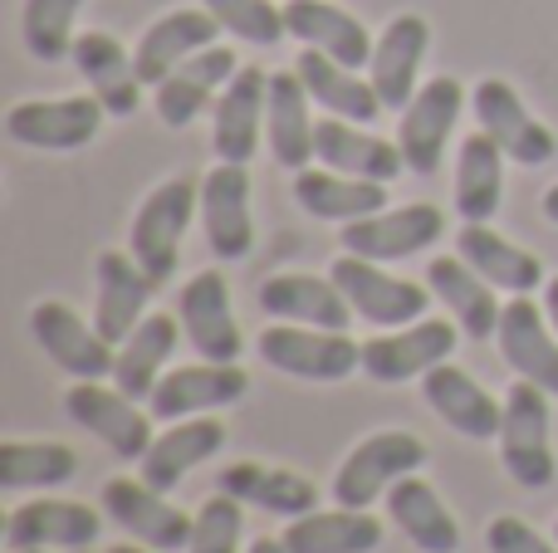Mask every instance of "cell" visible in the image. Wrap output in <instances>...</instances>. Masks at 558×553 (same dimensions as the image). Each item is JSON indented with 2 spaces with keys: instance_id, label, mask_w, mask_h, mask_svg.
<instances>
[{
  "instance_id": "obj_1",
  "label": "cell",
  "mask_w": 558,
  "mask_h": 553,
  "mask_svg": "<svg viewBox=\"0 0 558 553\" xmlns=\"http://www.w3.org/2000/svg\"><path fill=\"white\" fill-rule=\"evenodd\" d=\"M192 216H202V182H192V176H167V182H157L153 192L143 196V206H137L133 231H128V250H133L137 265L157 280V290L177 274Z\"/></svg>"
},
{
  "instance_id": "obj_2",
  "label": "cell",
  "mask_w": 558,
  "mask_h": 553,
  "mask_svg": "<svg viewBox=\"0 0 558 553\" xmlns=\"http://www.w3.org/2000/svg\"><path fill=\"white\" fill-rule=\"evenodd\" d=\"M500 466L520 490H549L558 476L554 460V417H549V392L534 382H510L505 392V417H500Z\"/></svg>"
},
{
  "instance_id": "obj_3",
  "label": "cell",
  "mask_w": 558,
  "mask_h": 553,
  "mask_svg": "<svg viewBox=\"0 0 558 553\" xmlns=\"http://www.w3.org/2000/svg\"><path fill=\"white\" fill-rule=\"evenodd\" d=\"M426 466V441L416 431H373L343 456L333 476V500L348 509H367L373 500H387V490L402 476H416Z\"/></svg>"
},
{
  "instance_id": "obj_4",
  "label": "cell",
  "mask_w": 558,
  "mask_h": 553,
  "mask_svg": "<svg viewBox=\"0 0 558 553\" xmlns=\"http://www.w3.org/2000/svg\"><path fill=\"white\" fill-rule=\"evenodd\" d=\"M255 353L265 368L304 382H343L363 372V343L333 329H304V323H270L255 339Z\"/></svg>"
},
{
  "instance_id": "obj_5",
  "label": "cell",
  "mask_w": 558,
  "mask_h": 553,
  "mask_svg": "<svg viewBox=\"0 0 558 553\" xmlns=\"http://www.w3.org/2000/svg\"><path fill=\"white\" fill-rule=\"evenodd\" d=\"M328 274L343 290V299L353 304L357 319H367L373 329H402V323L426 319V309L436 299L426 284L402 280V274L383 270L377 260H363V255H348V250L328 265Z\"/></svg>"
},
{
  "instance_id": "obj_6",
  "label": "cell",
  "mask_w": 558,
  "mask_h": 553,
  "mask_svg": "<svg viewBox=\"0 0 558 553\" xmlns=\"http://www.w3.org/2000/svg\"><path fill=\"white\" fill-rule=\"evenodd\" d=\"M456 343H461V323L456 319H416L402 329H377V339L363 343V372L373 382H422L436 362H451Z\"/></svg>"
},
{
  "instance_id": "obj_7",
  "label": "cell",
  "mask_w": 558,
  "mask_h": 553,
  "mask_svg": "<svg viewBox=\"0 0 558 553\" xmlns=\"http://www.w3.org/2000/svg\"><path fill=\"white\" fill-rule=\"evenodd\" d=\"M461 108H465V84L451 74L426 78L412 103L402 108V118H397V147H402L412 176H436L446 143H451L456 123H461Z\"/></svg>"
},
{
  "instance_id": "obj_8",
  "label": "cell",
  "mask_w": 558,
  "mask_h": 553,
  "mask_svg": "<svg viewBox=\"0 0 558 553\" xmlns=\"http://www.w3.org/2000/svg\"><path fill=\"white\" fill-rule=\"evenodd\" d=\"M108 108L94 94H69V98H20L5 113L10 143L35 147V152H78L98 137Z\"/></svg>"
},
{
  "instance_id": "obj_9",
  "label": "cell",
  "mask_w": 558,
  "mask_h": 553,
  "mask_svg": "<svg viewBox=\"0 0 558 553\" xmlns=\"http://www.w3.org/2000/svg\"><path fill=\"white\" fill-rule=\"evenodd\" d=\"M441 235H446L441 206L412 201V206H387V211L363 216V221H348L338 231V245L348 255H363V260L397 265V260H412V255H426Z\"/></svg>"
},
{
  "instance_id": "obj_10",
  "label": "cell",
  "mask_w": 558,
  "mask_h": 553,
  "mask_svg": "<svg viewBox=\"0 0 558 553\" xmlns=\"http://www.w3.org/2000/svg\"><path fill=\"white\" fill-rule=\"evenodd\" d=\"M29 333L45 348V358L54 362L59 372H69L74 382H104L113 378V358L118 348L98 333V323L78 319L64 299H39L29 309Z\"/></svg>"
},
{
  "instance_id": "obj_11",
  "label": "cell",
  "mask_w": 558,
  "mask_h": 553,
  "mask_svg": "<svg viewBox=\"0 0 558 553\" xmlns=\"http://www.w3.org/2000/svg\"><path fill=\"white\" fill-rule=\"evenodd\" d=\"M471 113H475V123H481V133H490L510 162L544 167L558 152L554 127L539 123V118L524 108L520 88H514L510 78H481V84L471 88Z\"/></svg>"
},
{
  "instance_id": "obj_12",
  "label": "cell",
  "mask_w": 558,
  "mask_h": 553,
  "mask_svg": "<svg viewBox=\"0 0 558 553\" xmlns=\"http://www.w3.org/2000/svg\"><path fill=\"white\" fill-rule=\"evenodd\" d=\"M98 500H104V515L113 519L118 529H128L133 539H143L147 549H157V553H177V549L192 544L196 519L186 515V509H177L172 500L162 495V490L147 486L143 476H137V480H128V476L104 480Z\"/></svg>"
},
{
  "instance_id": "obj_13",
  "label": "cell",
  "mask_w": 558,
  "mask_h": 553,
  "mask_svg": "<svg viewBox=\"0 0 558 553\" xmlns=\"http://www.w3.org/2000/svg\"><path fill=\"white\" fill-rule=\"evenodd\" d=\"M177 319H182V333L192 339V348L206 362H241L245 339H241V319H235V304H231V284H226L221 270H202L182 284Z\"/></svg>"
},
{
  "instance_id": "obj_14",
  "label": "cell",
  "mask_w": 558,
  "mask_h": 553,
  "mask_svg": "<svg viewBox=\"0 0 558 553\" xmlns=\"http://www.w3.org/2000/svg\"><path fill=\"white\" fill-rule=\"evenodd\" d=\"M426 49H432V25H426V15H416V10H402V15H392L377 29L373 59H367V78H373L387 113H402L416 98Z\"/></svg>"
},
{
  "instance_id": "obj_15",
  "label": "cell",
  "mask_w": 558,
  "mask_h": 553,
  "mask_svg": "<svg viewBox=\"0 0 558 553\" xmlns=\"http://www.w3.org/2000/svg\"><path fill=\"white\" fill-rule=\"evenodd\" d=\"M202 231L216 260H245L255 250L251 167L245 162H216L202 176Z\"/></svg>"
},
{
  "instance_id": "obj_16",
  "label": "cell",
  "mask_w": 558,
  "mask_h": 553,
  "mask_svg": "<svg viewBox=\"0 0 558 553\" xmlns=\"http://www.w3.org/2000/svg\"><path fill=\"white\" fill-rule=\"evenodd\" d=\"M251 392V378H245L241 362H192V368H172L162 372L157 392L147 397V411L153 421H182V417H211L221 407H235V402Z\"/></svg>"
},
{
  "instance_id": "obj_17",
  "label": "cell",
  "mask_w": 558,
  "mask_h": 553,
  "mask_svg": "<svg viewBox=\"0 0 558 553\" xmlns=\"http://www.w3.org/2000/svg\"><path fill=\"white\" fill-rule=\"evenodd\" d=\"M64 411L69 421L98 437L118 460H143L147 446H153V421L137 407L133 397H123L118 388H104V382H74L64 392Z\"/></svg>"
},
{
  "instance_id": "obj_18",
  "label": "cell",
  "mask_w": 558,
  "mask_h": 553,
  "mask_svg": "<svg viewBox=\"0 0 558 553\" xmlns=\"http://www.w3.org/2000/svg\"><path fill=\"white\" fill-rule=\"evenodd\" d=\"M495 343H500V358L514 378L558 397V333L549 314H544V304H534L530 294H510V304L500 314V329H495Z\"/></svg>"
},
{
  "instance_id": "obj_19",
  "label": "cell",
  "mask_w": 558,
  "mask_h": 553,
  "mask_svg": "<svg viewBox=\"0 0 558 553\" xmlns=\"http://www.w3.org/2000/svg\"><path fill=\"white\" fill-rule=\"evenodd\" d=\"M265 108H270V74L255 64H241V74L221 88L211 108V147L221 162H245L265 143Z\"/></svg>"
},
{
  "instance_id": "obj_20",
  "label": "cell",
  "mask_w": 558,
  "mask_h": 553,
  "mask_svg": "<svg viewBox=\"0 0 558 553\" xmlns=\"http://www.w3.org/2000/svg\"><path fill=\"white\" fill-rule=\"evenodd\" d=\"M94 284H98L94 323H98V333H104V339L118 348V343H123L128 333L147 319V299H153L157 280L143 270V265H137L133 250H98Z\"/></svg>"
},
{
  "instance_id": "obj_21",
  "label": "cell",
  "mask_w": 558,
  "mask_h": 553,
  "mask_svg": "<svg viewBox=\"0 0 558 553\" xmlns=\"http://www.w3.org/2000/svg\"><path fill=\"white\" fill-rule=\"evenodd\" d=\"M422 397L456 437L465 441H495L500 437V417H505V397L485 392L481 382L471 378L456 362H436L432 372L422 378Z\"/></svg>"
},
{
  "instance_id": "obj_22",
  "label": "cell",
  "mask_w": 558,
  "mask_h": 553,
  "mask_svg": "<svg viewBox=\"0 0 558 553\" xmlns=\"http://www.w3.org/2000/svg\"><path fill=\"white\" fill-rule=\"evenodd\" d=\"M241 74L235 64V49L226 45H206L202 54H192L186 64H177L172 74L157 84V118L167 127H192L206 108H216L221 88Z\"/></svg>"
},
{
  "instance_id": "obj_23",
  "label": "cell",
  "mask_w": 558,
  "mask_h": 553,
  "mask_svg": "<svg viewBox=\"0 0 558 553\" xmlns=\"http://www.w3.org/2000/svg\"><path fill=\"white\" fill-rule=\"evenodd\" d=\"M221 25L206 5H182V10H167L157 15L153 25L143 29V39L133 45V59H137V78L147 88H157L177 64H186L192 54H202L206 45H216Z\"/></svg>"
},
{
  "instance_id": "obj_24",
  "label": "cell",
  "mask_w": 558,
  "mask_h": 553,
  "mask_svg": "<svg viewBox=\"0 0 558 553\" xmlns=\"http://www.w3.org/2000/svg\"><path fill=\"white\" fill-rule=\"evenodd\" d=\"M104 534V515L84 500H25L5 515L10 549H88Z\"/></svg>"
},
{
  "instance_id": "obj_25",
  "label": "cell",
  "mask_w": 558,
  "mask_h": 553,
  "mask_svg": "<svg viewBox=\"0 0 558 553\" xmlns=\"http://www.w3.org/2000/svg\"><path fill=\"white\" fill-rule=\"evenodd\" d=\"M74 69L84 74L88 94L108 108V118H133L143 108V78H137L133 49H123L108 29H84L74 39Z\"/></svg>"
},
{
  "instance_id": "obj_26",
  "label": "cell",
  "mask_w": 558,
  "mask_h": 553,
  "mask_svg": "<svg viewBox=\"0 0 558 553\" xmlns=\"http://www.w3.org/2000/svg\"><path fill=\"white\" fill-rule=\"evenodd\" d=\"M314 162L333 167V172H348V176H363V182H383V186L407 172L402 147L367 133L363 123H348V118H333V113L318 118Z\"/></svg>"
},
{
  "instance_id": "obj_27",
  "label": "cell",
  "mask_w": 558,
  "mask_h": 553,
  "mask_svg": "<svg viewBox=\"0 0 558 553\" xmlns=\"http://www.w3.org/2000/svg\"><path fill=\"white\" fill-rule=\"evenodd\" d=\"M284 25L289 39L318 49V54L338 59L348 69H367L377 35L353 15V10L333 5V0H284Z\"/></svg>"
},
{
  "instance_id": "obj_28",
  "label": "cell",
  "mask_w": 558,
  "mask_h": 553,
  "mask_svg": "<svg viewBox=\"0 0 558 553\" xmlns=\"http://www.w3.org/2000/svg\"><path fill=\"white\" fill-rule=\"evenodd\" d=\"M260 309L270 323H304V329L348 333L353 304L333 284V274H270L260 284Z\"/></svg>"
},
{
  "instance_id": "obj_29",
  "label": "cell",
  "mask_w": 558,
  "mask_h": 553,
  "mask_svg": "<svg viewBox=\"0 0 558 553\" xmlns=\"http://www.w3.org/2000/svg\"><path fill=\"white\" fill-rule=\"evenodd\" d=\"M426 290L446 304V314L461 323V333H471L475 343L495 339L500 314H505L500 290H495L485 274H475L461 255H432V265H426Z\"/></svg>"
},
{
  "instance_id": "obj_30",
  "label": "cell",
  "mask_w": 558,
  "mask_h": 553,
  "mask_svg": "<svg viewBox=\"0 0 558 553\" xmlns=\"http://www.w3.org/2000/svg\"><path fill=\"white\" fill-rule=\"evenodd\" d=\"M221 446H226V421H216V417H182V421H172L167 431H157L153 446H147V456L137 460V470H143V480L153 490L172 495V490L182 486V480L192 476L202 460H211Z\"/></svg>"
},
{
  "instance_id": "obj_31",
  "label": "cell",
  "mask_w": 558,
  "mask_h": 553,
  "mask_svg": "<svg viewBox=\"0 0 558 553\" xmlns=\"http://www.w3.org/2000/svg\"><path fill=\"white\" fill-rule=\"evenodd\" d=\"M456 255L475 274H485L500 294H534L549 284V270H544L539 255L505 241L500 231H490V221H465L461 235H456Z\"/></svg>"
},
{
  "instance_id": "obj_32",
  "label": "cell",
  "mask_w": 558,
  "mask_h": 553,
  "mask_svg": "<svg viewBox=\"0 0 558 553\" xmlns=\"http://www.w3.org/2000/svg\"><path fill=\"white\" fill-rule=\"evenodd\" d=\"M314 98H308L299 69H279L270 74V108H265V143H270L275 162L289 172H304L314 162Z\"/></svg>"
},
{
  "instance_id": "obj_33",
  "label": "cell",
  "mask_w": 558,
  "mask_h": 553,
  "mask_svg": "<svg viewBox=\"0 0 558 553\" xmlns=\"http://www.w3.org/2000/svg\"><path fill=\"white\" fill-rule=\"evenodd\" d=\"M216 490L235 495L241 505H255L265 515H279V519H299L308 509H318V486L304 480L299 470H279V466H265V460H235L216 476Z\"/></svg>"
},
{
  "instance_id": "obj_34",
  "label": "cell",
  "mask_w": 558,
  "mask_h": 553,
  "mask_svg": "<svg viewBox=\"0 0 558 553\" xmlns=\"http://www.w3.org/2000/svg\"><path fill=\"white\" fill-rule=\"evenodd\" d=\"M294 69H299V78H304L308 98H314L324 113L348 118V123H363V127L377 123V118L387 113L383 98H377V88H373V78H363L357 69H348V64H338V59L318 54V49H308V45L299 49Z\"/></svg>"
},
{
  "instance_id": "obj_35",
  "label": "cell",
  "mask_w": 558,
  "mask_h": 553,
  "mask_svg": "<svg viewBox=\"0 0 558 553\" xmlns=\"http://www.w3.org/2000/svg\"><path fill=\"white\" fill-rule=\"evenodd\" d=\"M294 201H299V211L314 216V221L348 225V221L387 211V186L333 172V167H304V172H294Z\"/></svg>"
},
{
  "instance_id": "obj_36",
  "label": "cell",
  "mask_w": 558,
  "mask_h": 553,
  "mask_svg": "<svg viewBox=\"0 0 558 553\" xmlns=\"http://www.w3.org/2000/svg\"><path fill=\"white\" fill-rule=\"evenodd\" d=\"M177 339H182V319L177 314H147L123 343H118V358H113V382L123 397L147 402L162 382V368L172 358Z\"/></svg>"
},
{
  "instance_id": "obj_37",
  "label": "cell",
  "mask_w": 558,
  "mask_h": 553,
  "mask_svg": "<svg viewBox=\"0 0 558 553\" xmlns=\"http://www.w3.org/2000/svg\"><path fill=\"white\" fill-rule=\"evenodd\" d=\"M387 519L402 529V539H412V549L422 553H456L461 549V525L446 509V500L426 486L422 476H402L387 490Z\"/></svg>"
},
{
  "instance_id": "obj_38",
  "label": "cell",
  "mask_w": 558,
  "mask_h": 553,
  "mask_svg": "<svg viewBox=\"0 0 558 553\" xmlns=\"http://www.w3.org/2000/svg\"><path fill=\"white\" fill-rule=\"evenodd\" d=\"M284 549L289 553H373L383 549V519L367 509H308V515L284 525Z\"/></svg>"
},
{
  "instance_id": "obj_39",
  "label": "cell",
  "mask_w": 558,
  "mask_h": 553,
  "mask_svg": "<svg viewBox=\"0 0 558 553\" xmlns=\"http://www.w3.org/2000/svg\"><path fill=\"white\" fill-rule=\"evenodd\" d=\"M505 201V152L490 133H471L456 152V211L461 221H495Z\"/></svg>"
},
{
  "instance_id": "obj_40",
  "label": "cell",
  "mask_w": 558,
  "mask_h": 553,
  "mask_svg": "<svg viewBox=\"0 0 558 553\" xmlns=\"http://www.w3.org/2000/svg\"><path fill=\"white\" fill-rule=\"evenodd\" d=\"M78 476V451L64 441H0V490H59Z\"/></svg>"
},
{
  "instance_id": "obj_41",
  "label": "cell",
  "mask_w": 558,
  "mask_h": 553,
  "mask_svg": "<svg viewBox=\"0 0 558 553\" xmlns=\"http://www.w3.org/2000/svg\"><path fill=\"white\" fill-rule=\"evenodd\" d=\"M78 10H84V0H25V10H20V39H25L29 59L59 64V59L74 54Z\"/></svg>"
},
{
  "instance_id": "obj_42",
  "label": "cell",
  "mask_w": 558,
  "mask_h": 553,
  "mask_svg": "<svg viewBox=\"0 0 558 553\" xmlns=\"http://www.w3.org/2000/svg\"><path fill=\"white\" fill-rule=\"evenodd\" d=\"M202 5L211 10L226 35L245 39V45H279L289 35L284 5H275V0H202Z\"/></svg>"
},
{
  "instance_id": "obj_43",
  "label": "cell",
  "mask_w": 558,
  "mask_h": 553,
  "mask_svg": "<svg viewBox=\"0 0 558 553\" xmlns=\"http://www.w3.org/2000/svg\"><path fill=\"white\" fill-rule=\"evenodd\" d=\"M245 505L226 490H216V500H206L196 509V529L186 553H245Z\"/></svg>"
},
{
  "instance_id": "obj_44",
  "label": "cell",
  "mask_w": 558,
  "mask_h": 553,
  "mask_svg": "<svg viewBox=\"0 0 558 553\" xmlns=\"http://www.w3.org/2000/svg\"><path fill=\"white\" fill-rule=\"evenodd\" d=\"M485 544H490V553H558V539H544L520 515H495L485 525Z\"/></svg>"
},
{
  "instance_id": "obj_45",
  "label": "cell",
  "mask_w": 558,
  "mask_h": 553,
  "mask_svg": "<svg viewBox=\"0 0 558 553\" xmlns=\"http://www.w3.org/2000/svg\"><path fill=\"white\" fill-rule=\"evenodd\" d=\"M544 314H549V323H554V333H558V274L544 284Z\"/></svg>"
},
{
  "instance_id": "obj_46",
  "label": "cell",
  "mask_w": 558,
  "mask_h": 553,
  "mask_svg": "<svg viewBox=\"0 0 558 553\" xmlns=\"http://www.w3.org/2000/svg\"><path fill=\"white\" fill-rule=\"evenodd\" d=\"M539 211H544V221H549V225H558V182L549 186V192H544V201H539Z\"/></svg>"
},
{
  "instance_id": "obj_47",
  "label": "cell",
  "mask_w": 558,
  "mask_h": 553,
  "mask_svg": "<svg viewBox=\"0 0 558 553\" xmlns=\"http://www.w3.org/2000/svg\"><path fill=\"white\" fill-rule=\"evenodd\" d=\"M245 553H289V549H284V539H251Z\"/></svg>"
},
{
  "instance_id": "obj_48",
  "label": "cell",
  "mask_w": 558,
  "mask_h": 553,
  "mask_svg": "<svg viewBox=\"0 0 558 553\" xmlns=\"http://www.w3.org/2000/svg\"><path fill=\"white\" fill-rule=\"evenodd\" d=\"M108 553H153V549H147V544H113Z\"/></svg>"
},
{
  "instance_id": "obj_49",
  "label": "cell",
  "mask_w": 558,
  "mask_h": 553,
  "mask_svg": "<svg viewBox=\"0 0 558 553\" xmlns=\"http://www.w3.org/2000/svg\"><path fill=\"white\" fill-rule=\"evenodd\" d=\"M10 553H49V549H10Z\"/></svg>"
},
{
  "instance_id": "obj_50",
  "label": "cell",
  "mask_w": 558,
  "mask_h": 553,
  "mask_svg": "<svg viewBox=\"0 0 558 553\" xmlns=\"http://www.w3.org/2000/svg\"><path fill=\"white\" fill-rule=\"evenodd\" d=\"M554 539H558V525H554Z\"/></svg>"
}]
</instances>
